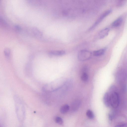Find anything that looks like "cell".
<instances>
[{"instance_id": "6da1fadb", "label": "cell", "mask_w": 127, "mask_h": 127, "mask_svg": "<svg viewBox=\"0 0 127 127\" xmlns=\"http://www.w3.org/2000/svg\"><path fill=\"white\" fill-rule=\"evenodd\" d=\"M66 82L62 81L61 79L57 80L45 84L43 87L42 90L46 93L55 91L64 85Z\"/></svg>"}, {"instance_id": "7a4b0ae2", "label": "cell", "mask_w": 127, "mask_h": 127, "mask_svg": "<svg viewBox=\"0 0 127 127\" xmlns=\"http://www.w3.org/2000/svg\"><path fill=\"white\" fill-rule=\"evenodd\" d=\"M16 111L17 117L20 121H22L25 116L24 107L20 98L16 95L14 97Z\"/></svg>"}, {"instance_id": "3957f363", "label": "cell", "mask_w": 127, "mask_h": 127, "mask_svg": "<svg viewBox=\"0 0 127 127\" xmlns=\"http://www.w3.org/2000/svg\"><path fill=\"white\" fill-rule=\"evenodd\" d=\"M111 107L114 108H117L119 103V98L118 94L115 92H113L110 94Z\"/></svg>"}, {"instance_id": "277c9868", "label": "cell", "mask_w": 127, "mask_h": 127, "mask_svg": "<svg viewBox=\"0 0 127 127\" xmlns=\"http://www.w3.org/2000/svg\"><path fill=\"white\" fill-rule=\"evenodd\" d=\"M92 55L91 53L86 50H83L78 53V58L80 61H84L89 59Z\"/></svg>"}, {"instance_id": "5b68a950", "label": "cell", "mask_w": 127, "mask_h": 127, "mask_svg": "<svg viewBox=\"0 0 127 127\" xmlns=\"http://www.w3.org/2000/svg\"><path fill=\"white\" fill-rule=\"evenodd\" d=\"M111 12V10H109L103 13L90 28V30H91L95 28L105 17L110 13Z\"/></svg>"}, {"instance_id": "8992f818", "label": "cell", "mask_w": 127, "mask_h": 127, "mask_svg": "<svg viewBox=\"0 0 127 127\" xmlns=\"http://www.w3.org/2000/svg\"><path fill=\"white\" fill-rule=\"evenodd\" d=\"M103 101L105 105L107 107H111L110 94L108 93H106L104 95Z\"/></svg>"}, {"instance_id": "52a82bcc", "label": "cell", "mask_w": 127, "mask_h": 127, "mask_svg": "<svg viewBox=\"0 0 127 127\" xmlns=\"http://www.w3.org/2000/svg\"><path fill=\"white\" fill-rule=\"evenodd\" d=\"M109 31L108 28H106L101 30L99 33V36L100 39L103 38L108 35Z\"/></svg>"}, {"instance_id": "ba28073f", "label": "cell", "mask_w": 127, "mask_h": 127, "mask_svg": "<svg viewBox=\"0 0 127 127\" xmlns=\"http://www.w3.org/2000/svg\"><path fill=\"white\" fill-rule=\"evenodd\" d=\"M106 51L105 48H103L94 51L93 53L94 56H98L103 55Z\"/></svg>"}, {"instance_id": "9c48e42d", "label": "cell", "mask_w": 127, "mask_h": 127, "mask_svg": "<svg viewBox=\"0 0 127 127\" xmlns=\"http://www.w3.org/2000/svg\"><path fill=\"white\" fill-rule=\"evenodd\" d=\"M123 22V19L121 18H119L114 21L112 23V26L114 27H117L120 26Z\"/></svg>"}, {"instance_id": "30bf717a", "label": "cell", "mask_w": 127, "mask_h": 127, "mask_svg": "<svg viewBox=\"0 0 127 127\" xmlns=\"http://www.w3.org/2000/svg\"><path fill=\"white\" fill-rule=\"evenodd\" d=\"M50 54L56 56H62L65 55V52L64 50L52 51L50 52Z\"/></svg>"}, {"instance_id": "8fae6325", "label": "cell", "mask_w": 127, "mask_h": 127, "mask_svg": "<svg viewBox=\"0 0 127 127\" xmlns=\"http://www.w3.org/2000/svg\"><path fill=\"white\" fill-rule=\"evenodd\" d=\"M81 103L80 101L79 100L75 101L72 105V108L73 110H75L78 109Z\"/></svg>"}, {"instance_id": "7c38bea8", "label": "cell", "mask_w": 127, "mask_h": 127, "mask_svg": "<svg viewBox=\"0 0 127 127\" xmlns=\"http://www.w3.org/2000/svg\"><path fill=\"white\" fill-rule=\"evenodd\" d=\"M69 108V107L68 105L65 104L61 107L60 109V111L62 113H65L68 112Z\"/></svg>"}, {"instance_id": "4fadbf2b", "label": "cell", "mask_w": 127, "mask_h": 127, "mask_svg": "<svg viewBox=\"0 0 127 127\" xmlns=\"http://www.w3.org/2000/svg\"><path fill=\"white\" fill-rule=\"evenodd\" d=\"M81 78L82 81L84 82L86 81L88 79V75L86 72H83L81 75Z\"/></svg>"}, {"instance_id": "5bb4252c", "label": "cell", "mask_w": 127, "mask_h": 127, "mask_svg": "<svg viewBox=\"0 0 127 127\" xmlns=\"http://www.w3.org/2000/svg\"><path fill=\"white\" fill-rule=\"evenodd\" d=\"M4 53L6 58L7 59H9L10 55V50L8 48H6L4 50Z\"/></svg>"}, {"instance_id": "9a60e30c", "label": "cell", "mask_w": 127, "mask_h": 127, "mask_svg": "<svg viewBox=\"0 0 127 127\" xmlns=\"http://www.w3.org/2000/svg\"><path fill=\"white\" fill-rule=\"evenodd\" d=\"M86 115L90 119H93L94 117V115L93 112L90 110H88L87 111Z\"/></svg>"}, {"instance_id": "2e32d148", "label": "cell", "mask_w": 127, "mask_h": 127, "mask_svg": "<svg viewBox=\"0 0 127 127\" xmlns=\"http://www.w3.org/2000/svg\"><path fill=\"white\" fill-rule=\"evenodd\" d=\"M55 121L57 124L61 125L63 123V121L62 119L59 117H57L55 118Z\"/></svg>"}, {"instance_id": "e0dca14e", "label": "cell", "mask_w": 127, "mask_h": 127, "mask_svg": "<svg viewBox=\"0 0 127 127\" xmlns=\"http://www.w3.org/2000/svg\"><path fill=\"white\" fill-rule=\"evenodd\" d=\"M115 127H127V123L120 124L116 126Z\"/></svg>"}, {"instance_id": "ac0fdd59", "label": "cell", "mask_w": 127, "mask_h": 127, "mask_svg": "<svg viewBox=\"0 0 127 127\" xmlns=\"http://www.w3.org/2000/svg\"><path fill=\"white\" fill-rule=\"evenodd\" d=\"M125 0H119L117 3L118 5L119 6H121L123 5L125 3Z\"/></svg>"}, {"instance_id": "d6986e66", "label": "cell", "mask_w": 127, "mask_h": 127, "mask_svg": "<svg viewBox=\"0 0 127 127\" xmlns=\"http://www.w3.org/2000/svg\"><path fill=\"white\" fill-rule=\"evenodd\" d=\"M114 114L113 112H111L109 114V117L110 120H111L114 117Z\"/></svg>"}, {"instance_id": "ffe728a7", "label": "cell", "mask_w": 127, "mask_h": 127, "mask_svg": "<svg viewBox=\"0 0 127 127\" xmlns=\"http://www.w3.org/2000/svg\"><path fill=\"white\" fill-rule=\"evenodd\" d=\"M15 28L17 30H20L21 29V28L18 25H15Z\"/></svg>"}]
</instances>
